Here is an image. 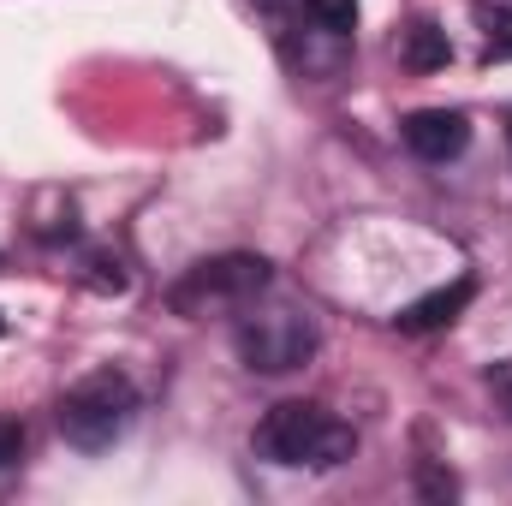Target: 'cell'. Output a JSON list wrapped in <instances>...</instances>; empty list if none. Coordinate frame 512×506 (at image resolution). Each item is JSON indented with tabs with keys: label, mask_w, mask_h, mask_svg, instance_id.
<instances>
[{
	"label": "cell",
	"mask_w": 512,
	"mask_h": 506,
	"mask_svg": "<svg viewBox=\"0 0 512 506\" xmlns=\"http://www.w3.org/2000/svg\"><path fill=\"white\" fill-rule=\"evenodd\" d=\"M256 453H262L268 465L334 471V465H346V459L358 453V435H352V423L328 417L322 405H310V399H286V405H274V411L256 423Z\"/></svg>",
	"instance_id": "6da1fadb"
},
{
	"label": "cell",
	"mask_w": 512,
	"mask_h": 506,
	"mask_svg": "<svg viewBox=\"0 0 512 506\" xmlns=\"http://www.w3.org/2000/svg\"><path fill=\"white\" fill-rule=\"evenodd\" d=\"M471 292H477L471 280H453V286H441V292L417 298V304L399 316V328H405V334H429V328H447V322H453V316L471 304Z\"/></svg>",
	"instance_id": "8992f818"
},
{
	"label": "cell",
	"mask_w": 512,
	"mask_h": 506,
	"mask_svg": "<svg viewBox=\"0 0 512 506\" xmlns=\"http://www.w3.org/2000/svg\"><path fill=\"white\" fill-rule=\"evenodd\" d=\"M131 411H137V387L120 370H96L60 393V435L84 453H102L131 429Z\"/></svg>",
	"instance_id": "3957f363"
},
{
	"label": "cell",
	"mask_w": 512,
	"mask_h": 506,
	"mask_svg": "<svg viewBox=\"0 0 512 506\" xmlns=\"http://www.w3.org/2000/svg\"><path fill=\"white\" fill-rule=\"evenodd\" d=\"M489 393H495V405L512 417V358H501V364H489Z\"/></svg>",
	"instance_id": "8fae6325"
},
{
	"label": "cell",
	"mask_w": 512,
	"mask_h": 506,
	"mask_svg": "<svg viewBox=\"0 0 512 506\" xmlns=\"http://www.w3.org/2000/svg\"><path fill=\"white\" fill-rule=\"evenodd\" d=\"M304 12H310L316 30H334V36L358 30V0H304Z\"/></svg>",
	"instance_id": "9c48e42d"
},
{
	"label": "cell",
	"mask_w": 512,
	"mask_h": 506,
	"mask_svg": "<svg viewBox=\"0 0 512 506\" xmlns=\"http://www.w3.org/2000/svg\"><path fill=\"white\" fill-rule=\"evenodd\" d=\"M18 447H24V429H18V423H0V465H12Z\"/></svg>",
	"instance_id": "7c38bea8"
},
{
	"label": "cell",
	"mask_w": 512,
	"mask_h": 506,
	"mask_svg": "<svg viewBox=\"0 0 512 506\" xmlns=\"http://www.w3.org/2000/svg\"><path fill=\"white\" fill-rule=\"evenodd\" d=\"M477 24H483V36H489V54H501L512 60V6H477Z\"/></svg>",
	"instance_id": "30bf717a"
},
{
	"label": "cell",
	"mask_w": 512,
	"mask_h": 506,
	"mask_svg": "<svg viewBox=\"0 0 512 506\" xmlns=\"http://www.w3.org/2000/svg\"><path fill=\"white\" fill-rule=\"evenodd\" d=\"M262 12H286V6H304V0H256Z\"/></svg>",
	"instance_id": "4fadbf2b"
},
{
	"label": "cell",
	"mask_w": 512,
	"mask_h": 506,
	"mask_svg": "<svg viewBox=\"0 0 512 506\" xmlns=\"http://www.w3.org/2000/svg\"><path fill=\"white\" fill-rule=\"evenodd\" d=\"M233 340H239V358L251 364L256 376H286V370H304L316 358L322 328L298 304H245Z\"/></svg>",
	"instance_id": "7a4b0ae2"
},
{
	"label": "cell",
	"mask_w": 512,
	"mask_h": 506,
	"mask_svg": "<svg viewBox=\"0 0 512 506\" xmlns=\"http://www.w3.org/2000/svg\"><path fill=\"white\" fill-rule=\"evenodd\" d=\"M447 60H453L447 30H435V24H411V30H405V66H411V72H441Z\"/></svg>",
	"instance_id": "52a82bcc"
},
{
	"label": "cell",
	"mask_w": 512,
	"mask_h": 506,
	"mask_svg": "<svg viewBox=\"0 0 512 506\" xmlns=\"http://www.w3.org/2000/svg\"><path fill=\"white\" fill-rule=\"evenodd\" d=\"M262 292H268V256L227 251V256L197 262V268L167 292V304H173L179 316H209V310H245Z\"/></svg>",
	"instance_id": "277c9868"
},
{
	"label": "cell",
	"mask_w": 512,
	"mask_h": 506,
	"mask_svg": "<svg viewBox=\"0 0 512 506\" xmlns=\"http://www.w3.org/2000/svg\"><path fill=\"white\" fill-rule=\"evenodd\" d=\"M465 143H471V120L453 114V108H423V114L405 120V149L417 161H453Z\"/></svg>",
	"instance_id": "5b68a950"
},
{
	"label": "cell",
	"mask_w": 512,
	"mask_h": 506,
	"mask_svg": "<svg viewBox=\"0 0 512 506\" xmlns=\"http://www.w3.org/2000/svg\"><path fill=\"white\" fill-rule=\"evenodd\" d=\"M507 137H512V120H507Z\"/></svg>",
	"instance_id": "5bb4252c"
},
{
	"label": "cell",
	"mask_w": 512,
	"mask_h": 506,
	"mask_svg": "<svg viewBox=\"0 0 512 506\" xmlns=\"http://www.w3.org/2000/svg\"><path fill=\"white\" fill-rule=\"evenodd\" d=\"M78 280H84V286H90V292H126V262H120V256L114 251H90L84 256V268H78Z\"/></svg>",
	"instance_id": "ba28073f"
}]
</instances>
